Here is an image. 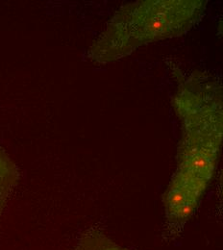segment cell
Instances as JSON below:
<instances>
[{"mask_svg": "<svg viewBox=\"0 0 223 250\" xmlns=\"http://www.w3.org/2000/svg\"><path fill=\"white\" fill-rule=\"evenodd\" d=\"M203 1H141L126 5L113 18L91 49L98 62L121 59L140 46L180 36L200 21Z\"/></svg>", "mask_w": 223, "mask_h": 250, "instance_id": "2", "label": "cell"}, {"mask_svg": "<svg viewBox=\"0 0 223 250\" xmlns=\"http://www.w3.org/2000/svg\"><path fill=\"white\" fill-rule=\"evenodd\" d=\"M19 178L17 166L0 147V218L9 197L18 185Z\"/></svg>", "mask_w": 223, "mask_h": 250, "instance_id": "3", "label": "cell"}, {"mask_svg": "<svg viewBox=\"0 0 223 250\" xmlns=\"http://www.w3.org/2000/svg\"><path fill=\"white\" fill-rule=\"evenodd\" d=\"M74 250H130L120 246L107 235L92 230L84 233L77 241Z\"/></svg>", "mask_w": 223, "mask_h": 250, "instance_id": "4", "label": "cell"}, {"mask_svg": "<svg viewBox=\"0 0 223 250\" xmlns=\"http://www.w3.org/2000/svg\"><path fill=\"white\" fill-rule=\"evenodd\" d=\"M186 115V126L178 150L177 168L163 195L168 223L182 228L194 213L215 172L222 145V110L207 99L194 103Z\"/></svg>", "mask_w": 223, "mask_h": 250, "instance_id": "1", "label": "cell"}]
</instances>
